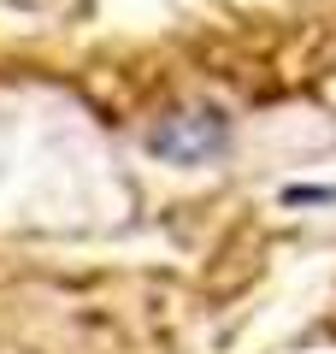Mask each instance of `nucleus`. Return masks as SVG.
Here are the masks:
<instances>
[]
</instances>
